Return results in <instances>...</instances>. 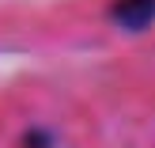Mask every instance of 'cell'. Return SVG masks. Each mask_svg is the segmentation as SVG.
Instances as JSON below:
<instances>
[{
    "mask_svg": "<svg viewBox=\"0 0 155 148\" xmlns=\"http://www.w3.org/2000/svg\"><path fill=\"white\" fill-rule=\"evenodd\" d=\"M106 19L121 34H144V30L155 27V0H110Z\"/></svg>",
    "mask_w": 155,
    "mask_h": 148,
    "instance_id": "cell-1",
    "label": "cell"
},
{
    "mask_svg": "<svg viewBox=\"0 0 155 148\" xmlns=\"http://www.w3.org/2000/svg\"><path fill=\"white\" fill-rule=\"evenodd\" d=\"M57 144V137L49 133V129H42V126H30L27 133L19 137V148H53Z\"/></svg>",
    "mask_w": 155,
    "mask_h": 148,
    "instance_id": "cell-2",
    "label": "cell"
}]
</instances>
